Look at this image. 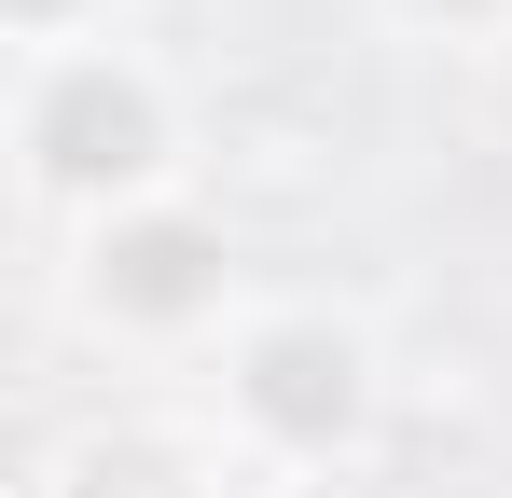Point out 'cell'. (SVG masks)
<instances>
[{
    "instance_id": "cell-1",
    "label": "cell",
    "mask_w": 512,
    "mask_h": 498,
    "mask_svg": "<svg viewBox=\"0 0 512 498\" xmlns=\"http://www.w3.org/2000/svg\"><path fill=\"white\" fill-rule=\"evenodd\" d=\"M263 402L291 415V429L346 415V346H319V332H277V346H263Z\"/></svg>"
}]
</instances>
